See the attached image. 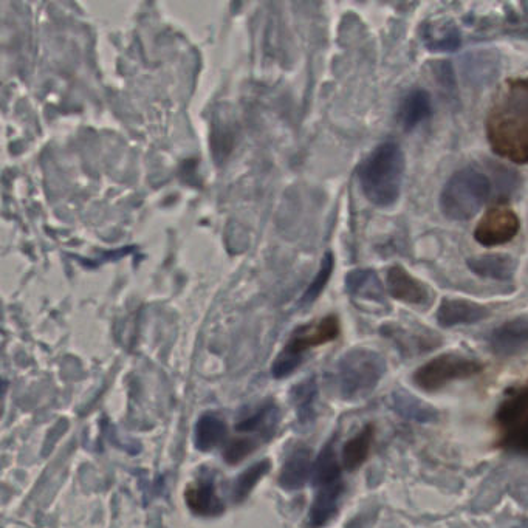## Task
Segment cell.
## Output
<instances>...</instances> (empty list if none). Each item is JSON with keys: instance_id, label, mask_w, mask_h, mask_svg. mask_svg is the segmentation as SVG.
Instances as JSON below:
<instances>
[{"instance_id": "1", "label": "cell", "mask_w": 528, "mask_h": 528, "mask_svg": "<svg viewBox=\"0 0 528 528\" xmlns=\"http://www.w3.org/2000/svg\"><path fill=\"white\" fill-rule=\"evenodd\" d=\"M485 131L494 154L516 165L528 163V79H508L498 90Z\"/></svg>"}, {"instance_id": "2", "label": "cell", "mask_w": 528, "mask_h": 528, "mask_svg": "<svg viewBox=\"0 0 528 528\" xmlns=\"http://www.w3.org/2000/svg\"><path fill=\"white\" fill-rule=\"evenodd\" d=\"M405 154L397 143H383L364 160L358 171L361 189L369 202L389 208L402 192Z\"/></svg>"}, {"instance_id": "3", "label": "cell", "mask_w": 528, "mask_h": 528, "mask_svg": "<svg viewBox=\"0 0 528 528\" xmlns=\"http://www.w3.org/2000/svg\"><path fill=\"white\" fill-rule=\"evenodd\" d=\"M491 194V183L484 172L473 166L460 169L443 186L440 208L454 222L473 219Z\"/></svg>"}, {"instance_id": "4", "label": "cell", "mask_w": 528, "mask_h": 528, "mask_svg": "<svg viewBox=\"0 0 528 528\" xmlns=\"http://www.w3.org/2000/svg\"><path fill=\"white\" fill-rule=\"evenodd\" d=\"M313 484L316 487L315 501L309 511V528H321L338 513L344 484L341 479V465L336 459L333 442L319 454L313 467Z\"/></svg>"}, {"instance_id": "5", "label": "cell", "mask_w": 528, "mask_h": 528, "mask_svg": "<svg viewBox=\"0 0 528 528\" xmlns=\"http://www.w3.org/2000/svg\"><path fill=\"white\" fill-rule=\"evenodd\" d=\"M386 374V360L371 349H354L340 361L341 395L347 400H357L371 394L383 375Z\"/></svg>"}, {"instance_id": "6", "label": "cell", "mask_w": 528, "mask_h": 528, "mask_svg": "<svg viewBox=\"0 0 528 528\" xmlns=\"http://www.w3.org/2000/svg\"><path fill=\"white\" fill-rule=\"evenodd\" d=\"M340 330V321L333 315L319 319L316 323L299 327L279 357L276 358L273 364V375L276 378H284L292 374L301 364L302 357L306 355L307 350L336 340L340 335Z\"/></svg>"}, {"instance_id": "7", "label": "cell", "mask_w": 528, "mask_h": 528, "mask_svg": "<svg viewBox=\"0 0 528 528\" xmlns=\"http://www.w3.org/2000/svg\"><path fill=\"white\" fill-rule=\"evenodd\" d=\"M502 450L528 456V386L510 392L496 412Z\"/></svg>"}, {"instance_id": "8", "label": "cell", "mask_w": 528, "mask_h": 528, "mask_svg": "<svg viewBox=\"0 0 528 528\" xmlns=\"http://www.w3.org/2000/svg\"><path fill=\"white\" fill-rule=\"evenodd\" d=\"M484 366L473 358L459 354H442L419 367L414 383L426 392H436L453 381L467 380L479 375Z\"/></svg>"}, {"instance_id": "9", "label": "cell", "mask_w": 528, "mask_h": 528, "mask_svg": "<svg viewBox=\"0 0 528 528\" xmlns=\"http://www.w3.org/2000/svg\"><path fill=\"white\" fill-rule=\"evenodd\" d=\"M521 220L510 208H491L482 216L474 230V239L484 247H499L515 239Z\"/></svg>"}, {"instance_id": "10", "label": "cell", "mask_w": 528, "mask_h": 528, "mask_svg": "<svg viewBox=\"0 0 528 528\" xmlns=\"http://www.w3.org/2000/svg\"><path fill=\"white\" fill-rule=\"evenodd\" d=\"M389 295L409 306L425 307L432 301L431 290L420 279L414 278L406 268L395 265L386 275Z\"/></svg>"}, {"instance_id": "11", "label": "cell", "mask_w": 528, "mask_h": 528, "mask_svg": "<svg viewBox=\"0 0 528 528\" xmlns=\"http://www.w3.org/2000/svg\"><path fill=\"white\" fill-rule=\"evenodd\" d=\"M381 333L394 341L395 346L402 350L403 354L408 355H420L442 344V338L431 330L408 329L397 324H386L381 327Z\"/></svg>"}, {"instance_id": "12", "label": "cell", "mask_w": 528, "mask_h": 528, "mask_svg": "<svg viewBox=\"0 0 528 528\" xmlns=\"http://www.w3.org/2000/svg\"><path fill=\"white\" fill-rule=\"evenodd\" d=\"M436 316L440 327L451 329V327L471 326V324L480 323L490 316V310L480 306L477 302L467 301V299L445 298L440 302Z\"/></svg>"}, {"instance_id": "13", "label": "cell", "mask_w": 528, "mask_h": 528, "mask_svg": "<svg viewBox=\"0 0 528 528\" xmlns=\"http://www.w3.org/2000/svg\"><path fill=\"white\" fill-rule=\"evenodd\" d=\"M490 346L499 357H513L528 346V318L510 319L490 336Z\"/></svg>"}, {"instance_id": "14", "label": "cell", "mask_w": 528, "mask_h": 528, "mask_svg": "<svg viewBox=\"0 0 528 528\" xmlns=\"http://www.w3.org/2000/svg\"><path fill=\"white\" fill-rule=\"evenodd\" d=\"M185 499L189 510L197 516L210 518V516L222 515L225 511V505L217 496L213 479H200L189 485L186 488Z\"/></svg>"}, {"instance_id": "15", "label": "cell", "mask_w": 528, "mask_h": 528, "mask_svg": "<svg viewBox=\"0 0 528 528\" xmlns=\"http://www.w3.org/2000/svg\"><path fill=\"white\" fill-rule=\"evenodd\" d=\"M515 258L508 254H482L468 261V268L480 278L493 279V281H510L516 273Z\"/></svg>"}, {"instance_id": "16", "label": "cell", "mask_w": 528, "mask_h": 528, "mask_svg": "<svg viewBox=\"0 0 528 528\" xmlns=\"http://www.w3.org/2000/svg\"><path fill=\"white\" fill-rule=\"evenodd\" d=\"M312 474V451L298 448L288 457L279 474V484L288 491L301 490Z\"/></svg>"}, {"instance_id": "17", "label": "cell", "mask_w": 528, "mask_h": 528, "mask_svg": "<svg viewBox=\"0 0 528 528\" xmlns=\"http://www.w3.org/2000/svg\"><path fill=\"white\" fill-rule=\"evenodd\" d=\"M422 38L431 52H456L462 44L460 31L453 22H429L423 27Z\"/></svg>"}, {"instance_id": "18", "label": "cell", "mask_w": 528, "mask_h": 528, "mask_svg": "<svg viewBox=\"0 0 528 528\" xmlns=\"http://www.w3.org/2000/svg\"><path fill=\"white\" fill-rule=\"evenodd\" d=\"M346 288L352 296L377 302V304H384V288L375 271H352L346 278Z\"/></svg>"}, {"instance_id": "19", "label": "cell", "mask_w": 528, "mask_h": 528, "mask_svg": "<svg viewBox=\"0 0 528 528\" xmlns=\"http://www.w3.org/2000/svg\"><path fill=\"white\" fill-rule=\"evenodd\" d=\"M431 96L426 90L415 89L403 100L400 123L406 131H412L431 115Z\"/></svg>"}, {"instance_id": "20", "label": "cell", "mask_w": 528, "mask_h": 528, "mask_svg": "<svg viewBox=\"0 0 528 528\" xmlns=\"http://www.w3.org/2000/svg\"><path fill=\"white\" fill-rule=\"evenodd\" d=\"M375 439L374 425H366L343 448V465L347 471L358 470L371 454Z\"/></svg>"}, {"instance_id": "21", "label": "cell", "mask_w": 528, "mask_h": 528, "mask_svg": "<svg viewBox=\"0 0 528 528\" xmlns=\"http://www.w3.org/2000/svg\"><path fill=\"white\" fill-rule=\"evenodd\" d=\"M227 436V425L217 415L206 414L196 426V448L210 451Z\"/></svg>"}, {"instance_id": "22", "label": "cell", "mask_w": 528, "mask_h": 528, "mask_svg": "<svg viewBox=\"0 0 528 528\" xmlns=\"http://www.w3.org/2000/svg\"><path fill=\"white\" fill-rule=\"evenodd\" d=\"M278 420V408L275 405H267L261 411L245 419L244 422H240L237 429L240 432H258L259 436L268 439V437L273 436Z\"/></svg>"}, {"instance_id": "23", "label": "cell", "mask_w": 528, "mask_h": 528, "mask_svg": "<svg viewBox=\"0 0 528 528\" xmlns=\"http://www.w3.org/2000/svg\"><path fill=\"white\" fill-rule=\"evenodd\" d=\"M268 470H270V462L262 460V462L254 463L253 467L240 474L236 482H234L233 501L237 502V504L244 502L250 496L251 490L256 487L259 480L268 473Z\"/></svg>"}, {"instance_id": "24", "label": "cell", "mask_w": 528, "mask_h": 528, "mask_svg": "<svg viewBox=\"0 0 528 528\" xmlns=\"http://www.w3.org/2000/svg\"><path fill=\"white\" fill-rule=\"evenodd\" d=\"M395 408L400 414L405 417H411L414 420H422V422H431L436 419L437 414L434 409L426 408L419 400L409 397L406 394L395 395Z\"/></svg>"}, {"instance_id": "25", "label": "cell", "mask_w": 528, "mask_h": 528, "mask_svg": "<svg viewBox=\"0 0 528 528\" xmlns=\"http://www.w3.org/2000/svg\"><path fill=\"white\" fill-rule=\"evenodd\" d=\"M333 261L332 253H327L324 256L323 264L319 268V273L316 275L315 281L310 284L309 290H307L306 295H304V302H313L318 298L319 293L323 292L324 287H326L327 282H329L330 276H332Z\"/></svg>"}, {"instance_id": "26", "label": "cell", "mask_w": 528, "mask_h": 528, "mask_svg": "<svg viewBox=\"0 0 528 528\" xmlns=\"http://www.w3.org/2000/svg\"><path fill=\"white\" fill-rule=\"evenodd\" d=\"M259 440L254 437H244V439H236L227 446L225 450V460L231 465L242 462L245 457L250 456L256 448H258Z\"/></svg>"}]
</instances>
